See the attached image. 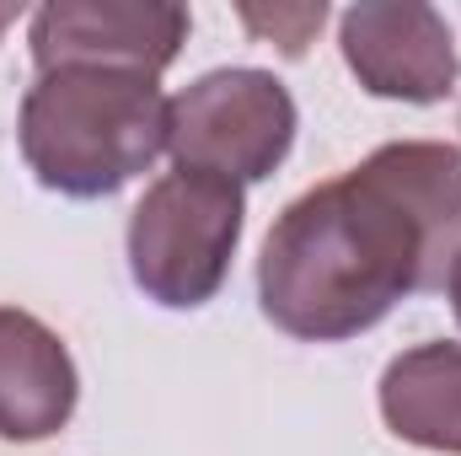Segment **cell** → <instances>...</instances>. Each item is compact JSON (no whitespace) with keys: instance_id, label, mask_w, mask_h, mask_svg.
<instances>
[{"instance_id":"obj_1","label":"cell","mask_w":461,"mask_h":456,"mask_svg":"<svg viewBox=\"0 0 461 456\" xmlns=\"http://www.w3.org/2000/svg\"><path fill=\"white\" fill-rule=\"evenodd\" d=\"M461 258V145L392 140L279 210L258 306L301 343L370 333L397 301L446 290Z\"/></svg>"},{"instance_id":"obj_2","label":"cell","mask_w":461,"mask_h":456,"mask_svg":"<svg viewBox=\"0 0 461 456\" xmlns=\"http://www.w3.org/2000/svg\"><path fill=\"white\" fill-rule=\"evenodd\" d=\"M16 145L38 188L59 199H108L145 178L167 150V97L140 70H49L27 87Z\"/></svg>"},{"instance_id":"obj_3","label":"cell","mask_w":461,"mask_h":456,"mask_svg":"<svg viewBox=\"0 0 461 456\" xmlns=\"http://www.w3.org/2000/svg\"><path fill=\"white\" fill-rule=\"evenodd\" d=\"M241 226L247 199L230 178L177 167L156 178L129 215V274L145 290V301L167 312H194L221 296L230 258L241 247Z\"/></svg>"},{"instance_id":"obj_4","label":"cell","mask_w":461,"mask_h":456,"mask_svg":"<svg viewBox=\"0 0 461 456\" xmlns=\"http://www.w3.org/2000/svg\"><path fill=\"white\" fill-rule=\"evenodd\" d=\"M295 97L274 70L230 65L167 97V156L188 172H215L236 188L263 183L295 145Z\"/></svg>"},{"instance_id":"obj_5","label":"cell","mask_w":461,"mask_h":456,"mask_svg":"<svg viewBox=\"0 0 461 456\" xmlns=\"http://www.w3.org/2000/svg\"><path fill=\"white\" fill-rule=\"evenodd\" d=\"M188 5L172 0H49L27 22V49L38 76L49 70H140L156 76L188 43Z\"/></svg>"},{"instance_id":"obj_6","label":"cell","mask_w":461,"mask_h":456,"mask_svg":"<svg viewBox=\"0 0 461 456\" xmlns=\"http://www.w3.org/2000/svg\"><path fill=\"white\" fill-rule=\"evenodd\" d=\"M339 49L354 81L386 103H446L461 81L451 22L424 0H359L339 16Z\"/></svg>"},{"instance_id":"obj_7","label":"cell","mask_w":461,"mask_h":456,"mask_svg":"<svg viewBox=\"0 0 461 456\" xmlns=\"http://www.w3.org/2000/svg\"><path fill=\"white\" fill-rule=\"evenodd\" d=\"M76 397L81 376L65 339L43 317L0 306V441L32 446L59 435L76 414Z\"/></svg>"},{"instance_id":"obj_8","label":"cell","mask_w":461,"mask_h":456,"mask_svg":"<svg viewBox=\"0 0 461 456\" xmlns=\"http://www.w3.org/2000/svg\"><path fill=\"white\" fill-rule=\"evenodd\" d=\"M375 403L397 441L461 456V343L429 339L402 349L381 370Z\"/></svg>"},{"instance_id":"obj_9","label":"cell","mask_w":461,"mask_h":456,"mask_svg":"<svg viewBox=\"0 0 461 456\" xmlns=\"http://www.w3.org/2000/svg\"><path fill=\"white\" fill-rule=\"evenodd\" d=\"M236 16L258 32V38H268V43H279L290 59H301L306 54V43H312V32L328 22V5L317 0H301V5H236Z\"/></svg>"},{"instance_id":"obj_10","label":"cell","mask_w":461,"mask_h":456,"mask_svg":"<svg viewBox=\"0 0 461 456\" xmlns=\"http://www.w3.org/2000/svg\"><path fill=\"white\" fill-rule=\"evenodd\" d=\"M446 296H451V312H456V328H461V258L451 269V279H446Z\"/></svg>"}]
</instances>
